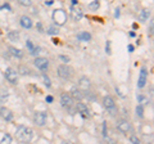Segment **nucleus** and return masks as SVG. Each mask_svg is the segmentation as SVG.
I'll return each instance as SVG.
<instances>
[{
    "label": "nucleus",
    "instance_id": "nucleus-1",
    "mask_svg": "<svg viewBox=\"0 0 154 144\" xmlns=\"http://www.w3.org/2000/svg\"><path fill=\"white\" fill-rule=\"evenodd\" d=\"M32 130L30 127H26V126H18L17 130H16V138L18 139L19 142L22 143H30L32 140Z\"/></svg>",
    "mask_w": 154,
    "mask_h": 144
},
{
    "label": "nucleus",
    "instance_id": "nucleus-2",
    "mask_svg": "<svg viewBox=\"0 0 154 144\" xmlns=\"http://www.w3.org/2000/svg\"><path fill=\"white\" fill-rule=\"evenodd\" d=\"M53 20L58 26H63L67 22V13L63 9H55L54 13H53Z\"/></svg>",
    "mask_w": 154,
    "mask_h": 144
},
{
    "label": "nucleus",
    "instance_id": "nucleus-3",
    "mask_svg": "<svg viewBox=\"0 0 154 144\" xmlns=\"http://www.w3.org/2000/svg\"><path fill=\"white\" fill-rule=\"evenodd\" d=\"M4 75H5V79L9 81L11 84H17L18 81V72L13 68H7L5 72H4Z\"/></svg>",
    "mask_w": 154,
    "mask_h": 144
},
{
    "label": "nucleus",
    "instance_id": "nucleus-4",
    "mask_svg": "<svg viewBox=\"0 0 154 144\" xmlns=\"http://www.w3.org/2000/svg\"><path fill=\"white\" fill-rule=\"evenodd\" d=\"M103 104H104V107L108 109V112L110 114H114L116 113V103H114V100H113L112 97H104Z\"/></svg>",
    "mask_w": 154,
    "mask_h": 144
},
{
    "label": "nucleus",
    "instance_id": "nucleus-5",
    "mask_svg": "<svg viewBox=\"0 0 154 144\" xmlns=\"http://www.w3.org/2000/svg\"><path fill=\"white\" fill-rule=\"evenodd\" d=\"M46 118H48V114L46 112H37L35 113V116H33V122H35L37 126H44L46 124Z\"/></svg>",
    "mask_w": 154,
    "mask_h": 144
},
{
    "label": "nucleus",
    "instance_id": "nucleus-6",
    "mask_svg": "<svg viewBox=\"0 0 154 144\" xmlns=\"http://www.w3.org/2000/svg\"><path fill=\"white\" fill-rule=\"evenodd\" d=\"M35 66L40 71H46L48 67H49V61L46 58H42V57H38V58L35 59Z\"/></svg>",
    "mask_w": 154,
    "mask_h": 144
},
{
    "label": "nucleus",
    "instance_id": "nucleus-7",
    "mask_svg": "<svg viewBox=\"0 0 154 144\" xmlns=\"http://www.w3.org/2000/svg\"><path fill=\"white\" fill-rule=\"evenodd\" d=\"M60 104L63 105L64 108H69L71 105L73 104V99H72V97H71L69 94L64 93V94L60 95Z\"/></svg>",
    "mask_w": 154,
    "mask_h": 144
},
{
    "label": "nucleus",
    "instance_id": "nucleus-8",
    "mask_svg": "<svg viewBox=\"0 0 154 144\" xmlns=\"http://www.w3.org/2000/svg\"><path fill=\"white\" fill-rule=\"evenodd\" d=\"M58 75H59V77L62 79H69L71 77V68H68L67 66H59L58 67Z\"/></svg>",
    "mask_w": 154,
    "mask_h": 144
},
{
    "label": "nucleus",
    "instance_id": "nucleus-9",
    "mask_svg": "<svg viewBox=\"0 0 154 144\" xmlns=\"http://www.w3.org/2000/svg\"><path fill=\"white\" fill-rule=\"evenodd\" d=\"M82 11H81L80 8H77V7H72L71 8V18L73 21H80L81 18H82Z\"/></svg>",
    "mask_w": 154,
    "mask_h": 144
},
{
    "label": "nucleus",
    "instance_id": "nucleus-10",
    "mask_svg": "<svg viewBox=\"0 0 154 144\" xmlns=\"http://www.w3.org/2000/svg\"><path fill=\"white\" fill-rule=\"evenodd\" d=\"M117 127H118L119 131H122V133H128L130 130H131V124H130L128 121H126V120H122V121L118 122Z\"/></svg>",
    "mask_w": 154,
    "mask_h": 144
},
{
    "label": "nucleus",
    "instance_id": "nucleus-11",
    "mask_svg": "<svg viewBox=\"0 0 154 144\" xmlns=\"http://www.w3.org/2000/svg\"><path fill=\"white\" fill-rule=\"evenodd\" d=\"M0 116H2L5 121H12V118H13V113L11 109H8V108H4V107H0Z\"/></svg>",
    "mask_w": 154,
    "mask_h": 144
},
{
    "label": "nucleus",
    "instance_id": "nucleus-12",
    "mask_svg": "<svg viewBox=\"0 0 154 144\" xmlns=\"http://www.w3.org/2000/svg\"><path fill=\"white\" fill-rule=\"evenodd\" d=\"M146 76H148L146 68H141V71H140V77H139V81H137V86H139V88H144V86H145Z\"/></svg>",
    "mask_w": 154,
    "mask_h": 144
},
{
    "label": "nucleus",
    "instance_id": "nucleus-13",
    "mask_svg": "<svg viewBox=\"0 0 154 144\" xmlns=\"http://www.w3.org/2000/svg\"><path fill=\"white\" fill-rule=\"evenodd\" d=\"M76 109H77V112L81 113V116H82V117H88L89 116V109H88V107H86L84 103H77Z\"/></svg>",
    "mask_w": 154,
    "mask_h": 144
},
{
    "label": "nucleus",
    "instance_id": "nucleus-14",
    "mask_svg": "<svg viewBox=\"0 0 154 144\" xmlns=\"http://www.w3.org/2000/svg\"><path fill=\"white\" fill-rule=\"evenodd\" d=\"M71 97H72V99L81 100V99L84 98V94H82V92H81V89H79V88H72V90H71Z\"/></svg>",
    "mask_w": 154,
    "mask_h": 144
},
{
    "label": "nucleus",
    "instance_id": "nucleus-15",
    "mask_svg": "<svg viewBox=\"0 0 154 144\" xmlns=\"http://www.w3.org/2000/svg\"><path fill=\"white\" fill-rule=\"evenodd\" d=\"M21 26L23 28H31L32 27V21H31V18L30 17H27V16H22L21 17Z\"/></svg>",
    "mask_w": 154,
    "mask_h": 144
},
{
    "label": "nucleus",
    "instance_id": "nucleus-16",
    "mask_svg": "<svg viewBox=\"0 0 154 144\" xmlns=\"http://www.w3.org/2000/svg\"><path fill=\"white\" fill-rule=\"evenodd\" d=\"M149 17H150V11H149V9H141L140 13H139V20H140V22H145L146 20H149Z\"/></svg>",
    "mask_w": 154,
    "mask_h": 144
},
{
    "label": "nucleus",
    "instance_id": "nucleus-17",
    "mask_svg": "<svg viewBox=\"0 0 154 144\" xmlns=\"http://www.w3.org/2000/svg\"><path fill=\"white\" fill-rule=\"evenodd\" d=\"M80 88L82 90H88L90 88V80L88 77H81V80H80Z\"/></svg>",
    "mask_w": 154,
    "mask_h": 144
},
{
    "label": "nucleus",
    "instance_id": "nucleus-18",
    "mask_svg": "<svg viewBox=\"0 0 154 144\" xmlns=\"http://www.w3.org/2000/svg\"><path fill=\"white\" fill-rule=\"evenodd\" d=\"M9 97V92L7 88H0V102H5Z\"/></svg>",
    "mask_w": 154,
    "mask_h": 144
},
{
    "label": "nucleus",
    "instance_id": "nucleus-19",
    "mask_svg": "<svg viewBox=\"0 0 154 144\" xmlns=\"http://www.w3.org/2000/svg\"><path fill=\"white\" fill-rule=\"evenodd\" d=\"M9 52H11V54L14 55V57H17V58H22L23 57V52L22 50H19L17 49V48H9Z\"/></svg>",
    "mask_w": 154,
    "mask_h": 144
},
{
    "label": "nucleus",
    "instance_id": "nucleus-20",
    "mask_svg": "<svg viewBox=\"0 0 154 144\" xmlns=\"http://www.w3.org/2000/svg\"><path fill=\"white\" fill-rule=\"evenodd\" d=\"M77 39L81 40V41H89L91 39V35L88 32H80L79 35H77Z\"/></svg>",
    "mask_w": 154,
    "mask_h": 144
},
{
    "label": "nucleus",
    "instance_id": "nucleus-21",
    "mask_svg": "<svg viewBox=\"0 0 154 144\" xmlns=\"http://www.w3.org/2000/svg\"><path fill=\"white\" fill-rule=\"evenodd\" d=\"M8 39L12 40V41H18L19 40V33L16 31H11L8 33Z\"/></svg>",
    "mask_w": 154,
    "mask_h": 144
},
{
    "label": "nucleus",
    "instance_id": "nucleus-22",
    "mask_svg": "<svg viewBox=\"0 0 154 144\" xmlns=\"http://www.w3.org/2000/svg\"><path fill=\"white\" fill-rule=\"evenodd\" d=\"M100 7V3L98 2V0H94V2H91L90 4H89V8L91 9V11H96Z\"/></svg>",
    "mask_w": 154,
    "mask_h": 144
},
{
    "label": "nucleus",
    "instance_id": "nucleus-23",
    "mask_svg": "<svg viewBox=\"0 0 154 144\" xmlns=\"http://www.w3.org/2000/svg\"><path fill=\"white\" fill-rule=\"evenodd\" d=\"M18 70H19V74L21 75H30V70H28L27 67H25V66H19Z\"/></svg>",
    "mask_w": 154,
    "mask_h": 144
},
{
    "label": "nucleus",
    "instance_id": "nucleus-24",
    "mask_svg": "<svg viewBox=\"0 0 154 144\" xmlns=\"http://www.w3.org/2000/svg\"><path fill=\"white\" fill-rule=\"evenodd\" d=\"M2 143H4V144H9V143H12V136L9 135V134H5V135L3 136V139H2Z\"/></svg>",
    "mask_w": 154,
    "mask_h": 144
},
{
    "label": "nucleus",
    "instance_id": "nucleus-25",
    "mask_svg": "<svg viewBox=\"0 0 154 144\" xmlns=\"http://www.w3.org/2000/svg\"><path fill=\"white\" fill-rule=\"evenodd\" d=\"M49 35H58V28H55L54 26H50L49 28H48V31H46Z\"/></svg>",
    "mask_w": 154,
    "mask_h": 144
},
{
    "label": "nucleus",
    "instance_id": "nucleus-26",
    "mask_svg": "<svg viewBox=\"0 0 154 144\" xmlns=\"http://www.w3.org/2000/svg\"><path fill=\"white\" fill-rule=\"evenodd\" d=\"M18 3L23 7H30L32 4V0H18Z\"/></svg>",
    "mask_w": 154,
    "mask_h": 144
},
{
    "label": "nucleus",
    "instance_id": "nucleus-27",
    "mask_svg": "<svg viewBox=\"0 0 154 144\" xmlns=\"http://www.w3.org/2000/svg\"><path fill=\"white\" fill-rule=\"evenodd\" d=\"M136 113H137V116H139V117H143L144 111H143V105H141V104H139L137 107H136Z\"/></svg>",
    "mask_w": 154,
    "mask_h": 144
},
{
    "label": "nucleus",
    "instance_id": "nucleus-28",
    "mask_svg": "<svg viewBox=\"0 0 154 144\" xmlns=\"http://www.w3.org/2000/svg\"><path fill=\"white\" fill-rule=\"evenodd\" d=\"M137 99H139V102H140L141 104H148V99L145 97H143V95H139Z\"/></svg>",
    "mask_w": 154,
    "mask_h": 144
},
{
    "label": "nucleus",
    "instance_id": "nucleus-29",
    "mask_svg": "<svg viewBox=\"0 0 154 144\" xmlns=\"http://www.w3.org/2000/svg\"><path fill=\"white\" fill-rule=\"evenodd\" d=\"M130 142L134 143V144H139V139L135 135H131V136H130Z\"/></svg>",
    "mask_w": 154,
    "mask_h": 144
},
{
    "label": "nucleus",
    "instance_id": "nucleus-30",
    "mask_svg": "<svg viewBox=\"0 0 154 144\" xmlns=\"http://www.w3.org/2000/svg\"><path fill=\"white\" fill-rule=\"evenodd\" d=\"M59 59H62L64 63H68V62H69V58H68V57H66V55H59Z\"/></svg>",
    "mask_w": 154,
    "mask_h": 144
},
{
    "label": "nucleus",
    "instance_id": "nucleus-31",
    "mask_svg": "<svg viewBox=\"0 0 154 144\" xmlns=\"http://www.w3.org/2000/svg\"><path fill=\"white\" fill-rule=\"evenodd\" d=\"M44 83H45L46 86H50V80H49V77H48V76H44Z\"/></svg>",
    "mask_w": 154,
    "mask_h": 144
},
{
    "label": "nucleus",
    "instance_id": "nucleus-32",
    "mask_svg": "<svg viewBox=\"0 0 154 144\" xmlns=\"http://www.w3.org/2000/svg\"><path fill=\"white\" fill-rule=\"evenodd\" d=\"M26 44H27V46H28V49H30V52H31V50L33 49V45H32V42H31V41H27V42H26Z\"/></svg>",
    "mask_w": 154,
    "mask_h": 144
},
{
    "label": "nucleus",
    "instance_id": "nucleus-33",
    "mask_svg": "<svg viewBox=\"0 0 154 144\" xmlns=\"http://www.w3.org/2000/svg\"><path fill=\"white\" fill-rule=\"evenodd\" d=\"M46 102L48 103H51L53 102V97H51V95H48V97H46Z\"/></svg>",
    "mask_w": 154,
    "mask_h": 144
},
{
    "label": "nucleus",
    "instance_id": "nucleus-34",
    "mask_svg": "<svg viewBox=\"0 0 154 144\" xmlns=\"http://www.w3.org/2000/svg\"><path fill=\"white\" fill-rule=\"evenodd\" d=\"M114 17H116V18H118V17H119V9H118V8H117V9H116V13H114Z\"/></svg>",
    "mask_w": 154,
    "mask_h": 144
},
{
    "label": "nucleus",
    "instance_id": "nucleus-35",
    "mask_svg": "<svg viewBox=\"0 0 154 144\" xmlns=\"http://www.w3.org/2000/svg\"><path fill=\"white\" fill-rule=\"evenodd\" d=\"M107 53L110 54V50H109V42H107Z\"/></svg>",
    "mask_w": 154,
    "mask_h": 144
},
{
    "label": "nucleus",
    "instance_id": "nucleus-36",
    "mask_svg": "<svg viewBox=\"0 0 154 144\" xmlns=\"http://www.w3.org/2000/svg\"><path fill=\"white\" fill-rule=\"evenodd\" d=\"M128 52H134V46L132 45H128Z\"/></svg>",
    "mask_w": 154,
    "mask_h": 144
}]
</instances>
